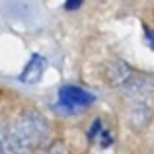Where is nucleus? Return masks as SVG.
I'll list each match as a JSON object with an SVG mask.
<instances>
[{
    "label": "nucleus",
    "mask_w": 154,
    "mask_h": 154,
    "mask_svg": "<svg viewBox=\"0 0 154 154\" xmlns=\"http://www.w3.org/2000/svg\"><path fill=\"white\" fill-rule=\"evenodd\" d=\"M47 125L37 113H27L14 127L2 131V154H31L35 146L45 140Z\"/></svg>",
    "instance_id": "1"
},
{
    "label": "nucleus",
    "mask_w": 154,
    "mask_h": 154,
    "mask_svg": "<svg viewBox=\"0 0 154 154\" xmlns=\"http://www.w3.org/2000/svg\"><path fill=\"white\" fill-rule=\"evenodd\" d=\"M94 102H96V96L92 92L84 90L80 86L66 84V86H63L59 90V103H57V107L64 113H76V111L86 109Z\"/></svg>",
    "instance_id": "2"
},
{
    "label": "nucleus",
    "mask_w": 154,
    "mask_h": 154,
    "mask_svg": "<svg viewBox=\"0 0 154 154\" xmlns=\"http://www.w3.org/2000/svg\"><path fill=\"white\" fill-rule=\"evenodd\" d=\"M47 68V60L43 59L41 55H33L29 59V63L26 64V68H23V72L20 74V80L26 84H35L41 80L43 72H45Z\"/></svg>",
    "instance_id": "3"
},
{
    "label": "nucleus",
    "mask_w": 154,
    "mask_h": 154,
    "mask_svg": "<svg viewBox=\"0 0 154 154\" xmlns=\"http://www.w3.org/2000/svg\"><path fill=\"white\" fill-rule=\"evenodd\" d=\"M90 140L92 143H96V144H100L102 148L105 146H109L111 144V133H109V129H105L103 127V123L100 119H96L94 123H92V127H90Z\"/></svg>",
    "instance_id": "4"
},
{
    "label": "nucleus",
    "mask_w": 154,
    "mask_h": 154,
    "mask_svg": "<svg viewBox=\"0 0 154 154\" xmlns=\"http://www.w3.org/2000/svg\"><path fill=\"white\" fill-rule=\"evenodd\" d=\"M84 0H66L64 2V6H66V10H76L78 6H82Z\"/></svg>",
    "instance_id": "5"
},
{
    "label": "nucleus",
    "mask_w": 154,
    "mask_h": 154,
    "mask_svg": "<svg viewBox=\"0 0 154 154\" xmlns=\"http://www.w3.org/2000/svg\"><path fill=\"white\" fill-rule=\"evenodd\" d=\"M144 31H146V35H148V37H146V39H148V45H150L152 49H154V33H152L150 29H148V27H146V29H144Z\"/></svg>",
    "instance_id": "6"
}]
</instances>
